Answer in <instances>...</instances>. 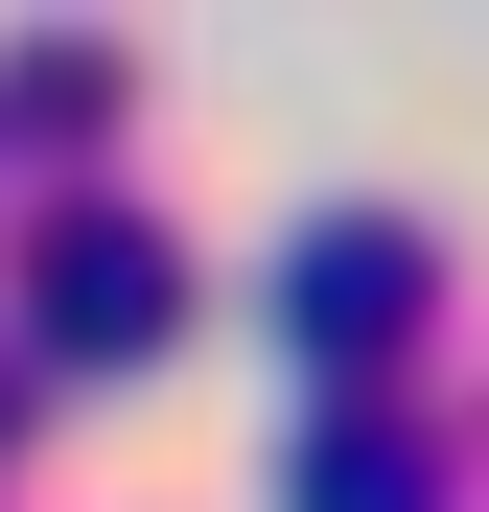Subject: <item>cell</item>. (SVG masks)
I'll return each mask as SVG.
<instances>
[{"mask_svg":"<svg viewBox=\"0 0 489 512\" xmlns=\"http://www.w3.org/2000/svg\"><path fill=\"white\" fill-rule=\"evenodd\" d=\"M280 512H466V419H420V396H326L303 443H280Z\"/></svg>","mask_w":489,"mask_h":512,"instance_id":"cell-3","label":"cell"},{"mask_svg":"<svg viewBox=\"0 0 489 512\" xmlns=\"http://www.w3.org/2000/svg\"><path fill=\"white\" fill-rule=\"evenodd\" d=\"M24 419H47V373H0V466H24Z\"/></svg>","mask_w":489,"mask_h":512,"instance_id":"cell-4","label":"cell"},{"mask_svg":"<svg viewBox=\"0 0 489 512\" xmlns=\"http://www.w3.org/2000/svg\"><path fill=\"white\" fill-rule=\"evenodd\" d=\"M187 326V233L140 187H24V373H117Z\"/></svg>","mask_w":489,"mask_h":512,"instance_id":"cell-2","label":"cell"},{"mask_svg":"<svg viewBox=\"0 0 489 512\" xmlns=\"http://www.w3.org/2000/svg\"><path fill=\"white\" fill-rule=\"evenodd\" d=\"M257 326H280V373H303V419H326V396H420V326H443V233L396 210V187H326V210L280 233V280H257Z\"/></svg>","mask_w":489,"mask_h":512,"instance_id":"cell-1","label":"cell"}]
</instances>
